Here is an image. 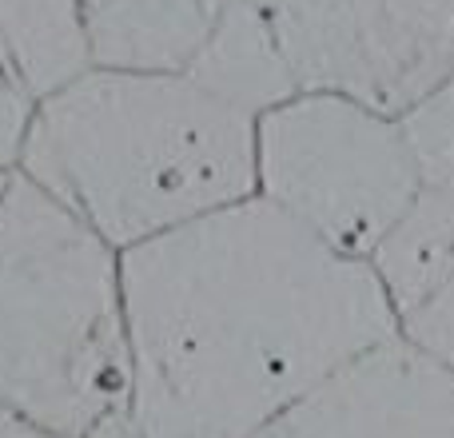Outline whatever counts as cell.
<instances>
[{"label":"cell","mask_w":454,"mask_h":438,"mask_svg":"<svg viewBox=\"0 0 454 438\" xmlns=\"http://www.w3.org/2000/svg\"><path fill=\"white\" fill-rule=\"evenodd\" d=\"M140 438H251L399 335L367 259L263 196L120 251Z\"/></svg>","instance_id":"cell-1"},{"label":"cell","mask_w":454,"mask_h":438,"mask_svg":"<svg viewBox=\"0 0 454 438\" xmlns=\"http://www.w3.org/2000/svg\"><path fill=\"white\" fill-rule=\"evenodd\" d=\"M255 120L188 68H108L36 104L20 172L112 251L255 196Z\"/></svg>","instance_id":"cell-2"},{"label":"cell","mask_w":454,"mask_h":438,"mask_svg":"<svg viewBox=\"0 0 454 438\" xmlns=\"http://www.w3.org/2000/svg\"><path fill=\"white\" fill-rule=\"evenodd\" d=\"M0 403L64 438H140L120 251L20 168L0 172Z\"/></svg>","instance_id":"cell-3"},{"label":"cell","mask_w":454,"mask_h":438,"mask_svg":"<svg viewBox=\"0 0 454 438\" xmlns=\"http://www.w3.org/2000/svg\"><path fill=\"white\" fill-rule=\"evenodd\" d=\"M419 192L395 116L307 92L255 120V196L351 259H367Z\"/></svg>","instance_id":"cell-4"},{"label":"cell","mask_w":454,"mask_h":438,"mask_svg":"<svg viewBox=\"0 0 454 438\" xmlns=\"http://www.w3.org/2000/svg\"><path fill=\"white\" fill-rule=\"evenodd\" d=\"M291 92L403 116L454 84V0H247Z\"/></svg>","instance_id":"cell-5"},{"label":"cell","mask_w":454,"mask_h":438,"mask_svg":"<svg viewBox=\"0 0 454 438\" xmlns=\"http://www.w3.org/2000/svg\"><path fill=\"white\" fill-rule=\"evenodd\" d=\"M251 438H454V371L399 331Z\"/></svg>","instance_id":"cell-6"},{"label":"cell","mask_w":454,"mask_h":438,"mask_svg":"<svg viewBox=\"0 0 454 438\" xmlns=\"http://www.w3.org/2000/svg\"><path fill=\"white\" fill-rule=\"evenodd\" d=\"M92 28L96 64L168 68L196 60L207 32L235 0H80Z\"/></svg>","instance_id":"cell-7"},{"label":"cell","mask_w":454,"mask_h":438,"mask_svg":"<svg viewBox=\"0 0 454 438\" xmlns=\"http://www.w3.org/2000/svg\"><path fill=\"white\" fill-rule=\"evenodd\" d=\"M0 68L32 100H48L96 68L80 0H0Z\"/></svg>","instance_id":"cell-8"},{"label":"cell","mask_w":454,"mask_h":438,"mask_svg":"<svg viewBox=\"0 0 454 438\" xmlns=\"http://www.w3.org/2000/svg\"><path fill=\"white\" fill-rule=\"evenodd\" d=\"M399 323L454 275V188H423L367 255Z\"/></svg>","instance_id":"cell-9"},{"label":"cell","mask_w":454,"mask_h":438,"mask_svg":"<svg viewBox=\"0 0 454 438\" xmlns=\"http://www.w3.org/2000/svg\"><path fill=\"white\" fill-rule=\"evenodd\" d=\"M188 72L251 116H263L267 108L295 96L271 48V36H267L263 20L247 0H235L215 20V28L207 32L204 48L188 64Z\"/></svg>","instance_id":"cell-10"},{"label":"cell","mask_w":454,"mask_h":438,"mask_svg":"<svg viewBox=\"0 0 454 438\" xmlns=\"http://www.w3.org/2000/svg\"><path fill=\"white\" fill-rule=\"evenodd\" d=\"M395 120L423 188H454V84L423 96Z\"/></svg>","instance_id":"cell-11"},{"label":"cell","mask_w":454,"mask_h":438,"mask_svg":"<svg viewBox=\"0 0 454 438\" xmlns=\"http://www.w3.org/2000/svg\"><path fill=\"white\" fill-rule=\"evenodd\" d=\"M399 331L419 347V351H427L447 371H454V275L419 307V311H411L407 319L399 323Z\"/></svg>","instance_id":"cell-12"},{"label":"cell","mask_w":454,"mask_h":438,"mask_svg":"<svg viewBox=\"0 0 454 438\" xmlns=\"http://www.w3.org/2000/svg\"><path fill=\"white\" fill-rule=\"evenodd\" d=\"M36 100L12 80H0V172H16L24 160V144L32 132Z\"/></svg>","instance_id":"cell-13"},{"label":"cell","mask_w":454,"mask_h":438,"mask_svg":"<svg viewBox=\"0 0 454 438\" xmlns=\"http://www.w3.org/2000/svg\"><path fill=\"white\" fill-rule=\"evenodd\" d=\"M0 438H64V434L48 431V426H40L36 418H28V415H20V411L0 403Z\"/></svg>","instance_id":"cell-14"},{"label":"cell","mask_w":454,"mask_h":438,"mask_svg":"<svg viewBox=\"0 0 454 438\" xmlns=\"http://www.w3.org/2000/svg\"><path fill=\"white\" fill-rule=\"evenodd\" d=\"M0 80H8V76H4V68H0Z\"/></svg>","instance_id":"cell-15"}]
</instances>
